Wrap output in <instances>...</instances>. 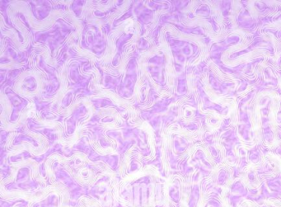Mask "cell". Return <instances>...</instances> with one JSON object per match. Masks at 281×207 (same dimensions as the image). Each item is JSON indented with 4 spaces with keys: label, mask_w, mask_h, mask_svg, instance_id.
<instances>
[{
    "label": "cell",
    "mask_w": 281,
    "mask_h": 207,
    "mask_svg": "<svg viewBox=\"0 0 281 207\" xmlns=\"http://www.w3.org/2000/svg\"><path fill=\"white\" fill-rule=\"evenodd\" d=\"M94 115L90 98L77 102L59 116L56 123L58 140L63 144H73L80 137Z\"/></svg>",
    "instance_id": "obj_1"
},
{
    "label": "cell",
    "mask_w": 281,
    "mask_h": 207,
    "mask_svg": "<svg viewBox=\"0 0 281 207\" xmlns=\"http://www.w3.org/2000/svg\"><path fill=\"white\" fill-rule=\"evenodd\" d=\"M35 108V102L24 99L7 85L1 88V128L6 132L21 126Z\"/></svg>",
    "instance_id": "obj_2"
},
{
    "label": "cell",
    "mask_w": 281,
    "mask_h": 207,
    "mask_svg": "<svg viewBox=\"0 0 281 207\" xmlns=\"http://www.w3.org/2000/svg\"><path fill=\"white\" fill-rule=\"evenodd\" d=\"M48 84L44 75L33 69L20 71L13 78L11 88L21 98L29 101L42 102L47 92Z\"/></svg>",
    "instance_id": "obj_3"
},
{
    "label": "cell",
    "mask_w": 281,
    "mask_h": 207,
    "mask_svg": "<svg viewBox=\"0 0 281 207\" xmlns=\"http://www.w3.org/2000/svg\"><path fill=\"white\" fill-rule=\"evenodd\" d=\"M195 13H197L198 15H200V16H203V17H205V16H207L209 13V7L207 6H200V7H199L195 11Z\"/></svg>",
    "instance_id": "obj_4"
}]
</instances>
